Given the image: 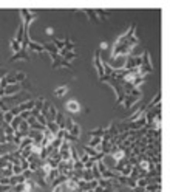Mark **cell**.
I'll return each mask as SVG.
<instances>
[{
    "label": "cell",
    "instance_id": "1",
    "mask_svg": "<svg viewBox=\"0 0 170 192\" xmlns=\"http://www.w3.org/2000/svg\"><path fill=\"white\" fill-rule=\"evenodd\" d=\"M141 96H142L141 90H139V88H135V90H133L130 94H127L125 98H124V101H122V106H124L125 109H130L131 106H135L136 102H139Z\"/></svg>",
    "mask_w": 170,
    "mask_h": 192
},
{
    "label": "cell",
    "instance_id": "2",
    "mask_svg": "<svg viewBox=\"0 0 170 192\" xmlns=\"http://www.w3.org/2000/svg\"><path fill=\"white\" fill-rule=\"evenodd\" d=\"M141 67H139V73L141 74H144V76H147V74H150L151 71H153V67H151V59H150V54H148V51H144L142 53V56H141Z\"/></svg>",
    "mask_w": 170,
    "mask_h": 192
},
{
    "label": "cell",
    "instance_id": "3",
    "mask_svg": "<svg viewBox=\"0 0 170 192\" xmlns=\"http://www.w3.org/2000/svg\"><path fill=\"white\" fill-rule=\"evenodd\" d=\"M93 64H94V68H96L99 81H101L104 77V68H102V57H101V51L99 50H96L94 54H93Z\"/></svg>",
    "mask_w": 170,
    "mask_h": 192
},
{
    "label": "cell",
    "instance_id": "4",
    "mask_svg": "<svg viewBox=\"0 0 170 192\" xmlns=\"http://www.w3.org/2000/svg\"><path fill=\"white\" fill-rule=\"evenodd\" d=\"M22 88V84H11V85H6V88L3 90V96H14L17 94Z\"/></svg>",
    "mask_w": 170,
    "mask_h": 192
},
{
    "label": "cell",
    "instance_id": "5",
    "mask_svg": "<svg viewBox=\"0 0 170 192\" xmlns=\"http://www.w3.org/2000/svg\"><path fill=\"white\" fill-rule=\"evenodd\" d=\"M113 70H124V65H125V57L124 56H118V57H113L111 62L108 64Z\"/></svg>",
    "mask_w": 170,
    "mask_h": 192
},
{
    "label": "cell",
    "instance_id": "6",
    "mask_svg": "<svg viewBox=\"0 0 170 192\" xmlns=\"http://www.w3.org/2000/svg\"><path fill=\"white\" fill-rule=\"evenodd\" d=\"M65 107H67V112H68V113H71V115H76V113H79V112H81V104H79L76 99L68 101Z\"/></svg>",
    "mask_w": 170,
    "mask_h": 192
},
{
    "label": "cell",
    "instance_id": "7",
    "mask_svg": "<svg viewBox=\"0 0 170 192\" xmlns=\"http://www.w3.org/2000/svg\"><path fill=\"white\" fill-rule=\"evenodd\" d=\"M16 61H30L28 51H27V50H20L19 53H16V54H13V56L10 57V62H16Z\"/></svg>",
    "mask_w": 170,
    "mask_h": 192
},
{
    "label": "cell",
    "instance_id": "8",
    "mask_svg": "<svg viewBox=\"0 0 170 192\" xmlns=\"http://www.w3.org/2000/svg\"><path fill=\"white\" fill-rule=\"evenodd\" d=\"M14 150H17V146H14V144H10V143L0 144V157L6 155V153H11V152H14Z\"/></svg>",
    "mask_w": 170,
    "mask_h": 192
},
{
    "label": "cell",
    "instance_id": "9",
    "mask_svg": "<svg viewBox=\"0 0 170 192\" xmlns=\"http://www.w3.org/2000/svg\"><path fill=\"white\" fill-rule=\"evenodd\" d=\"M34 51V53H42L44 51V44H39V42H34V40H30L28 47H27V51Z\"/></svg>",
    "mask_w": 170,
    "mask_h": 192
},
{
    "label": "cell",
    "instance_id": "10",
    "mask_svg": "<svg viewBox=\"0 0 170 192\" xmlns=\"http://www.w3.org/2000/svg\"><path fill=\"white\" fill-rule=\"evenodd\" d=\"M54 123L57 124V127H59L60 130H65V115H64V113L57 112V115H56V118H54Z\"/></svg>",
    "mask_w": 170,
    "mask_h": 192
},
{
    "label": "cell",
    "instance_id": "11",
    "mask_svg": "<svg viewBox=\"0 0 170 192\" xmlns=\"http://www.w3.org/2000/svg\"><path fill=\"white\" fill-rule=\"evenodd\" d=\"M59 175H60V172H59L57 169H51V170L47 173V177H45V181H47V184H51V183H53V180H56Z\"/></svg>",
    "mask_w": 170,
    "mask_h": 192
},
{
    "label": "cell",
    "instance_id": "12",
    "mask_svg": "<svg viewBox=\"0 0 170 192\" xmlns=\"http://www.w3.org/2000/svg\"><path fill=\"white\" fill-rule=\"evenodd\" d=\"M45 129H47V130H48V132H50V133H51L53 136H56V135H57V132L60 130V129L57 127V124H56L54 121H50V123H47Z\"/></svg>",
    "mask_w": 170,
    "mask_h": 192
},
{
    "label": "cell",
    "instance_id": "13",
    "mask_svg": "<svg viewBox=\"0 0 170 192\" xmlns=\"http://www.w3.org/2000/svg\"><path fill=\"white\" fill-rule=\"evenodd\" d=\"M56 115H57V109H56L53 104H50V107H48V115L45 116V118H47V123H50V121H54Z\"/></svg>",
    "mask_w": 170,
    "mask_h": 192
},
{
    "label": "cell",
    "instance_id": "14",
    "mask_svg": "<svg viewBox=\"0 0 170 192\" xmlns=\"http://www.w3.org/2000/svg\"><path fill=\"white\" fill-rule=\"evenodd\" d=\"M67 180H68V178H67L64 173H60V175H59L56 180H53V183H51V187L54 189V187H57V186H62V184H64Z\"/></svg>",
    "mask_w": 170,
    "mask_h": 192
},
{
    "label": "cell",
    "instance_id": "15",
    "mask_svg": "<svg viewBox=\"0 0 170 192\" xmlns=\"http://www.w3.org/2000/svg\"><path fill=\"white\" fill-rule=\"evenodd\" d=\"M68 93V87L67 85H60L54 90V96H57V98H62V96H65Z\"/></svg>",
    "mask_w": 170,
    "mask_h": 192
},
{
    "label": "cell",
    "instance_id": "16",
    "mask_svg": "<svg viewBox=\"0 0 170 192\" xmlns=\"http://www.w3.org/2000/svg\"><path fill=\"white\" fill-rule=\"evenodd\" d=\"M14 77H16V82L17 84H23L27 81V73L25 71H16L14 73Z\"/></svg>",
    "mask_w": 170,
    "mask_h": 192
},
{
    "label": "cell",
    "instance_id": "17",
    "mask_svg": "<svg viewBox=\"0 0 170 192\" xmlns=\"http://www.w3.org/2000/svg\"><path fill=\"white\" fill-rule=\"evenodd\" d=\"M28 130H30L28 123H27V121H22V123H20V126H19V129H17V132H20L23 136H27V135H28Z\"/></svg>",
    "mask_w": 170,
    "mask_h": 192
},
{
    "label": "cell",
    "instance_id": "18",
    "mask_svg": "<svg viewBox=\"0 0 170 192\" xmlns=\"http://www.w3.org/2000/svg\"><path fill=\"white\" fill-rule=\"evenodd\" d=\"M85 14H88V19L93 22H99V17L96 16V10H84Z\"/></svg>",
    "mask_w": 170,
    "mask_h": 192
},
{
    "label": "cell",
    "instance_id": "19",
    "mask_svg": "<svg viewBox=\"0 0 170 192\" xmlns=\"http://www.w3.org/2000/svg\"><path fill=\"white\" fill-rule=\"evenodd\" d=\"M20 123H22L20 116H14V118H13V121H11V124H10V127H11V129H13L14 132H17V129H19Z\"/></svg>",
    "mask_w": 170,
    "mask_h": 192
},
{
    "label": "cell",
    "instance_id": "20",
    "mask_svg": "<svg viewBox=\"0 0 170 192\" xmlns=\"http://www.w3.org/2000/svg\"><path fill=\"white\" fill-rule=\"evenodd\" d=\"M102 135H104V127L90 130V136H91V138H102Z\"/></svg>",
    "mask_w": 170,
    "mask_h": 192
},
{
    "label": "cell",
    "instance_id": "21",
    "mask_svg": "<svg viewBox=\"0 0 170 192\" xmlns=\"http://www.w3.org/2000/svg\"><path fill=\"white\" fill-rule=\"evenodd\" d=\"M101 143H102V138H91L90 141H88V144L87 146H90V147H93L94 150L101 146Z\"/></svg>",
    "mask_w": 170,
    "mask_h": 192
},
{
    "label": "cell",
    "instance_id": "22",
    "mask_svg": "<svg viewBox=\"0 0 170 192\" xmlns=\"http://www.w3.org/2000/svg\"><path fill=\"white\" fill-rule=\"evenodd\" d=\"M31 144H33V140H31V138H28V136H25V138L20 141V144H19V147H17V149H19V150H22L23 147H28V146H31Z\"/></svg>",
    "mask_w": 170,
    "mask_h": 192
},
{
    "label": "cell",
    "instance_id": "23",
    "mask_svg": "<svg viewBox=\"0 0 170 192\" xmlns=\"http://www.w3.org/2000/svg\"><path fill=\"white\" fill-rule=\"evenodd\" d=\"M10 47H11V50H13V53H14V54H16V53H19V51L22 50V45H20L19 42H16L14 39L10 42Z\"/></svg>",
    "mask_w": 170,
    "mask_h": 192
},
{
    "label": "cell",
    "instance_id": "24",
    "mask_svg": "<svg viewBox=\"0 0 170 192\" xmlns=\"http://www.w3.org/2000/svg\"><path fill=\"white\" fill-rule=\"evenodd\" d=\"M0 177H13V164L0 170Z\"/></svg>",
    "mask_w": 170,
    "mask_h": 192
},
{
    "label": "cell",
    "instance_id": "25",
    "mask_svg": "<svg viewBox=\"0 0 170 192\" xmlns=\"http://www.w3.org/2000/svg\"><path fill=\"white\" fill-rule=\"evenodd\" d=\"M73 126H74V121H73L70 116H67V115H65V132H70Z\"/></svg>",
    "mask_w": 170,
    "mask_h": 192
},
{
    "label": "cell",
    "instance_id": "26",
    "mask_svg": "<svg viewBox=\"0 0 170 192\" xmlns=\"http://www.w3.org/2000/svg\"><path fill=\"white\" fill-rule=\"evenodd\" d=\"M68 133H71V135H73V136H76V138H77V136H79V135H81V126H79V124H76V123H74V126H73V127H71V130H70V132H68Z\"/></svg>",
    "mask_w": 170,
    "mask_h": 192
},
{
    "label": "cell",
    "instance_id": "27",
    "mask_svg": "<svg viewBox=\"0 0 170 192\" xmlns=\"http://www.w3.org/2000/svg\"><path fill=\"white\" fill-rule=\"evenodd\" d=\"M64 44H65V47H64V48H65L67 51H73V50H74V42H71L70 39L64 40Z\"/></svg>",
    "mask_w": 170,
    "mask_h": 192
},
{
    "label": "cell",
    "instance_id": "28",
    "mask_svg": "<svg viewBox=\"0 0 170 192\" xmlns=\"http://www.w3.org/2000/svg\"><path fill=\"white\" fill-rule=\"evenodd\" d=\"M36 121H37L42 127H45V126H47V119H45V116H44L42 113H39V115L36 116Z\"/></svg>",
    "mask_w": 170,
    "mask_h": 192
},
{
    "label": "cell",
    "instance_id": "29",
    "mask_svg": "<svg viewBox=\"0 0 170 192\" xmlns=\"http://www.w3.org/2000/svg\"><path fill=\"white\" fill-rule=\"evenodd\" d=\"M25 184V183H23ZM23 184H16V186H11V192H25V186Z\"/></svg>",
    "mask_w": 170,
    "mask_h": 192
},
{
    "label": "cell",
    "instance_id": "30",
    "mask_svg": "<svg viewBox=\"0 0 170 192\" xmlns=\"http://www.w3.org/2000/svg\"><path fill=\"white\" fill-rule=\"evenodd\" d=\"M73 170H84V163L74 161V163H73Z\"/></svg>",
    "mask_w": 170,
    "mask_h": 192
},
{
    "label": "cell",
    "instance_id": "31",
    "mask_svg": "<svg viewBox=\"0 0 170 192\" xmlns=\"http://www.w3.org/2000/svg\"><path fill=\"white\" fill-rule=\"evenodd\" d=\"M60 67H64V68H68V70H71V68H73L71 62H67L65 59H62V61H60Z\"/></svg>",
    "mask_w": 170,
    "mask_h": 192
},
{
    "label": "cell",
    "instance_id": "32",
    "mask_svg": "<svg viewBox=\"0 0 170 192\" xmlns=\"http://www.w3.org/2000/svg\"><path fill=\"white\" fill-rule=\"evenodd\" d=\"M19 116H20V119H22V121H27V119L31 116V113H30V112H22Z\"/></svg>",
    "mask_w": 170,
    "mask_h": 192
},
{
    "label": "cell",
    "instance_id": "33",
    "mask_svg": "<svg viewBox=\"0 0 170 192\" xmlns=\"http://www.w3.org/2000/svg\"><path fill=\"white\" fill-rule=\"evenodd\" d=\"M11 186L10 184H0V192H10Z\"/></svg>",
    "mask_w": 170,
    "mask_h": 192
},
{
    "label": "cell",
    "instance_id": "34",
    "mask_svg": "<svg viewBox=\"0 0 170 192\" xmlns=\"http://www.w3.org/2000/svg\"><path fill=\"white\" fill-rule=\"evenodd\" d=\"M0 184H10V177H0Z\"/></svg>",
    "mask_w": 170,
    "mask_h": 192
},
{
    "label": "cell",
    "instance_id": "35",
    "mask_svg": "<svg viewBox=\"0 0 170 192\" xmlns=\"http://www.w3.org/2000/svg\"><path fill=\"white\" fill-rule=\"evenodd\" d=\"M6 74H8V70H6V68H0V79L5 77Z\"/></svg>",
    "mask_w": 170,
    "mask_h": 192
},
{
    "label": "cell",
    "instance_id": "36",
    "mask_svg": "<svg viewBox=\"0 0 170 192\" xmlns=\"http://www.w3.org/2000/svg\"><path fill=\"white\" fill-rule=\"evenodd\" d=\"M96 186H97V180H91L90 181V189H94Z\"/></svg>",
    "mask_w": 170,
    "mask_h": 192
},
{
    "label": "cell",
    "instance_id": "37",
    "mask_svg": "<svg viewBox=\"0 0 170 192\" xmlns=\"http://www.w3.org/2000/svg\"><path fill=\"white\" fill-rule=\"evenodd\" d=\"M53 192H62V186H57V187H54V189H53Z\"/></svg>",
    "mask_w": 170,
    "mask_h": 192
},
{
    "label": "cell",
    "instance_id": "38",
    "mask_svg": "<svg viewBox=\"0 0 170 192\" xmlns=\"http://www.w3.org/2000/svg\"><path fill=\"white\" fill-rule=\"evenodd\" d=\"M47 34H48V36H51V34H53V28H50V27H48V28H47Z\"/></svg>",
    "mask_w": 170,
    "mask_h": 192
},
{
    "label": "cell",
    "instance_id": "39",
    "mask_svg": "<svg viewBox=\"0 0 170 192\" xmlns=\"http://www.w3.org/2000/svg\"><path fill=\"white\" fill-rule=\"evenodd\" d=\"M107 47H108V45H107V44H105V42H102V44H101V50H105V48H107Z\"/></svg>",
    "mask_w": 170,
    "mask_h": 192
},
{
    "label": "cell",
    "instance_id": "40",
    "mask_svg": "<svg viewBox=\"0 0 170 192\" xmlns=\"http://www.w3.org/2000/svg\"><path fill=\"white\" fill-rule=\"evenodd\" d=\"M10 192H11V190H10Z\"/></svg>",
    "mask_w": 170,
    "mask_h": 192
}]
</instances>
